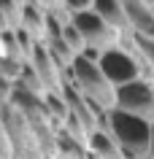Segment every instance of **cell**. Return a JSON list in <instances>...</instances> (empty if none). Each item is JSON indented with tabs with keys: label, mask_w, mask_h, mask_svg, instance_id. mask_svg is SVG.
Instances as JSON below:
<instances>
[{
	"label": "cell",
	"mask_w": 154,
	"mask_h": 159,
	"mask_svg": "<svg viewBox=\"0 0 154 159\" xmlns=\"http://www.w3.org/2000/svg\"><path fill=\"white\" fill-rule=\"evenodd\" d=\"M97 129L111 135V140L116 143L122 157H135V159H146V148H149V132L152 124L143 119L124 113L119 108L105 111V116L97 121Z\"/></svg>",
	"instance_id": "obj_1"
},
{
	"label": "cell",
	"mask_w": 154,
	"mask_h": 159,
	"mask_svg": "<svg viewBox=\"0 0 154 159\" xmlns=\"http://www.w3.org/2000/svg\"><path fill=\"white\" fill-rule=\"evenodd\" d=\"M62 84H70L86 102H92L100 111L114 108V86L105 81V75L100 73L97 62H89L84 57H73L70 65L62 70Z\"/></svg>",
	"instance_id": "obj_2"
},
{
	"label": "cell",
	"mask_w": 154,
	"mask_h": 159,
	"mask_svg": "<svg viewBox=\"0 0 154 159\" xmlns=\"http://www.w3.org/2000/svg\"><path fill=\"white\" fill-rule=\"evenodd\" d=\"M114 108L124 111V113H133V116L152 124L154 121V86L141 81V78L116 86L114 89Z\"/></svg>",
	"instance_id": "obj_3"
},
{
	"label": "cell",
	"mask_w": 154,
	"mask_h": 159,
	"mask_svg": "<svg viewBox=\"0 0 154 159\" xmlns=\"http://www.w3.org/2000/svg\"><path fill=\"white\" fill-rule=\"evenodd\" d=\"M70 25L76 27V33L81 35L84 46H92V49H97L100 54L108 51V49H114V46L119 43V35H122V33H116L114 27L105 25L92 8L73 14V16H70Z\"/></svg>",
	"instance_id": "obj_4"
},
{
	"label": "cell",
	"mask_w": 154,
	"mask_h": 159,
	"mask_svg": "<svg viewBox=\"0 0 154 159\" xmlns=\"http://www.w3.org/2000/svg\"><path fill=\"white\" fill-rule=\"evenodd\" d=\"M97 67H100V73L105 75V81H108L114 89L138 78V62H135V57L127 54L122 46H114V49L103 51L100 59H97Z\"/></svg>",
	"instance_id": "obj_5"
},
{
	"label": "cell",
	"mask_w": 154,
	"mask_h": 159,
	"mask_svg": "<svg viewBox=\"0 0 154 159\" xmlns=\"http://www.w3.org/2000/svg\"><path fill=\"white\" fill-rule=\"evenodd\" d=\"M30 67L35 70L38 81H41L43 92H60L62 89V70L57 67V62L49 57V51L43 43H35L33 46V54H30Z\"/></svg>",
	"instance_id": "obj_6"
},
{
	"label": "cell",
	"mask_w": 154,
	"mask_h": 159,
	"mask_svg": "<svg viewBox=\"0 0 154 159\" xmlns=\"http://www.w3.org/2000/svg\"><path fill=\"white\" fill-rule=\"evenodd\" d=\"M122 11H124L130 33L154 38V14L143 0H122Z\"/></svg>",
	"instance_id": "obj_7"
},
{
	"label": "cell",
	"mask_w": 154,
	"mask_h": 159,
	"mask_svg": "<svg viewBox=\"0 0 154 159\" xmlns=\"http://www.w3.org/2000/svg\"><path fill=\"white\" fill-rule=\"evenodd\" d=\"M92 11L116 33H130L124 11H122V0H92Z\"/></svg>",
	"instance_id": "obj_8"
},
{
	"label": "cell",
	"mask_w": 154,
	"mask_h": 159,
	"mask_svg": "<svg viewBox=\"0 0 154 159\" xmlns=\"http://www.w3.org/2000/svg\"><path fill=\"white\" fill-rule=\"evenodd\" d=\"M43 25H46V14L38 6H33V3H25L22 6V19H19V30L33 43H41L43 41Z\"/></svg>",
	"instance_id": "obj_9"
},
{
	"label": "cell",
	"mask_w": 154,
	"mask_h": 159,
	"mask_svg": "<svg viewBox=\"0 0 154 159\" xmlns=\"http://www.w3.org/2000/svg\"><path fill=\"white\" fill-rule=\"evenodd\" d=\"M86 146H89V151L97 159H122L116 143L111 140V135L103 132V129H92V132L86 135Z\"/></svg>",
	"instance_id": "obj_10"
},
{
	"label": "cell",
	"mask_w": 154,
	"mask_h": 159,
	"mask_svg": "<svg viewBox=\"0 0 154 159\" xmlns=\"http://www.w3.org/2000/svg\"><path fill=\"white\" fill-rule=\"evenodd\" d=\"M22 19V6L16 0H0V25L3 30H19Z\"/></svg>",
	"instance_id": "obj_11"
},
{
	"label": "cell",
	"mask_w": 154,
	"mask_h": 159,
	"mask_svg": "<svg viewBox=\"0 0 154 159\" xmlns=\"http://www.w3.org/2000/svg\"><path fill=\"white\" fill-rule=\"evenodd\" d=\"M60 38H62V43H65V46H68L73 54H81V49H84V41H81V35L76 33V27L70 25V22H65V25H62Z\"/></svg>",
	"instance_id": "obj_12"
},
{
	"label": "cell",
	"mask_w": 154,
	"mask_h": 159,
	"mask_svg": "<svg viewBox=\"0 0 154 159\" xmlns=\"http://www.w3.org/2000/svg\"><path fill=\"white\" fill-rule=\"evenodd\" d=\"M22 65H25V62H19V59L0 57V78L8 81V84H14V81L19 78V73H22Z\"/></svg>",
	"instance_id": "obj_13"
},
{
	"label": "cell",
	"mask_w": 154,
	"mask_h": 159,
	"mask_svg": "<svg viewBox=\"0 0 154 159\" xmlns=\"http://www.w3.org/2000/svg\"><path fill=\"white\" fill-rule=\"evenodd\" d=\"M27 3L38 6L43 14H51V16H60L62 22H70V16L65 14V8H62V0H27Z\"/></svg>",
	"instance_id": "obj_14"
},
{
	"label": "cell",
	"mask_w": 154,
	"mask_h": 159,
	"mask_svg": "<svg viewBox=\"0 0 154 159\" xmlns=\"http://www.w3.org/2000/svg\"><path fill=\"white\" fill-rule=\"evenodd\" d=\"M62 8H65L68 16H73L78 11H89L92 8V0H62Z\"/></svg>",
	"instance_id": "obj_15"
},
{
	"label": "cell",
	"mask_w": 154,
	"mask_h": 159,
	"mask_svg": "<svg viewBox=\"0 0 154 159\" xmlns=\"http://www.w3.org/2000/svg\"><path fill=\"white\" fill-rule=\"evenodd\" d=\"M146 159H154V124H152V132H149V148H146Z\"/></svg>",
	"instance_id": "obj_16"
},
{
	"label": "cell",
	"mask_w": 154,
	"mask_h": 159,
	"mask_svg": "<svg viewBox=\"0 0 154 159\" xmlns=\"http://www.w3.org/2000/svg\"><path fill=\"white\" fill-rule=\"evenodd\" d=\"M0 30H3V25H0Z\"/></svg>",
	"instance_id": "obj_17"
},
{
	"label": "cell",
	"mask_w": 154,
	"mask_h": 159,
	"mask_svg": "<svg viewBox=\"0 0 154 159\" xmlns=\"http://www.w3.org/2000/svg\"><path fill=\"white\" fill-rule=\"evenodd\" d=\"M152 124H154V121H152Z\"/></svg>",
	"instance_id": "obj_18"
}]
</instances>
